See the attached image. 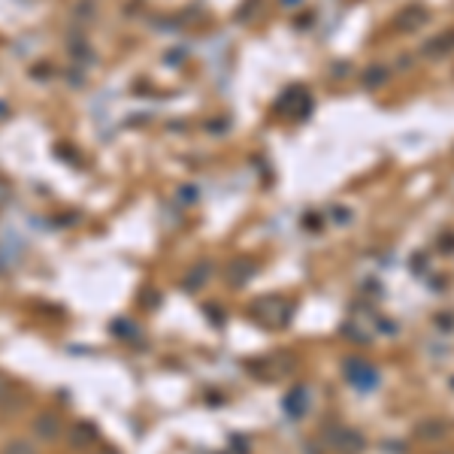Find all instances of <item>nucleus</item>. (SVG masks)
Segmentation results:
<instances>
[{"label":"nucleus","instance_id":"1","mask_svg":"<svg viewBox=\"0 0 454 454\" xmlns=\"http://www.w3.org/2000/svg\"><path fill=\"white\" fill-rule=\"evenodd\" d=\"M351 367H355L357 372H348V379L355 382L357 387H363V391H370V387H376L379 385V372L367 367V363H361V361H351Z\"/></svg>","mask_w":454,"mask_h":454}]
</instances>
